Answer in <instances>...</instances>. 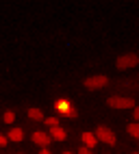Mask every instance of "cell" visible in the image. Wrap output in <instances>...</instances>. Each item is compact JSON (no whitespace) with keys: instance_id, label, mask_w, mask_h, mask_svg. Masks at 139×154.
Instances as JSON below:
<instances>
[{"instance_id":"8","label":"cell","mask_w":139,"mask_h":154,"mask_svg":"<svg viewBox=\"0 0 139 154\" xmlns=\"http://www.w3.org/2000/svg\"><path fill=\"white\" fill-rule=\"evenodd\" d=\"M50 137H52V139H57V141H65L67 132H65L61 126H57V128H50Z\"/></svg>"},{"instance_id":"6","label":"cell","mask_w":139,"mask_h":154,"mask_svg":"<svg viewBox=\"0 0 139 154\" xmlns=\"http://www.w3.org/2000/svg\"><path fill=\"white\" fill-rule=\"evenodd\" d=\"M50 135H46V132H42V130H35L33 132V143L35 146H42V148H48V143H50Z\"/></svg>"},{"instance_id":"10","label":"cell","mask_w":139,"mask_h":154,"mask_svg":"<svg viewBox=\"0 0 139 154\" xmlns=\"http://www.w3.org/2000/svg\"><path fill=\"white\" fill-rule=\"evenodd\" d=\"M28 117H31V119H35V122H42V119H46V117H44V113L39 111V109H28Z\"/></svg>"},{"instance_id":"11","label":"cell","mask_w":139,"mask_h":154,"mask_svg":"<svg viewBox=\"0 0 139 154\" xmlns=\"http://www.w3.org/2000/svg\"><path fill=\"white\" fill-rule=\"evenodd\" d=\"M128 135L131 137H135V139H139V122H133V124H128Z\"/></svg>"},{"instance_id":"4","label":"cell","mask_w":139,"mask_h":154,"mask_svg":"<svg viewBox=\"0 0 139 154\" xmlns=\"http://www.w3.org/2000/svg\"><path fill=\"white\" fill-rule=\"evenodd\" d=\"M107 83H109V78H107L104 74H100V76H89V78H85V80H83V85H85L89 91L102 89V87H107Z\"/></svg>"},{"instance_id":"17","label":"cell","mask_w":139,"mask_h":154,"mask_svg":"<svg viewBox=\"0 0 139 154\" xmlns=\"http://www.w3.org/2000/svg\"><path fill=\"white\" fill-rule=\"evenodd\" d=\"M39 154H52V152H50V150H46V148H44V150H42V152H39Z\"/></svg>"},{"instance_id":"3","label":"cell","mask_w":139,"mask_h":154,"mask_svg":"<svg viewBox=\"0 0 139 154\" xmlns=\"http://www.w3.org/2000/svg\"><path fill=\"white\" fill-rule=\"evenodd\" d=\"M135 65H139V57L135 52L122 54V57H117V61H115V67L117 69H128V67H135Z\"/></svg>"},{"instance_id":"13","label":"cell","mask_w":139,"mask_h":154,"mask_svg":"<svg viewBox=\"0 0 139 154\" xmlns=\"http://www.w3.org/2000/svg\"><path fill=\"white\" fill-rule=\"evenodd\" d=\"M2 119L7 122V124H13V119H15V113H13V111H7V113H5V117H2Z\"/></svg>"},{"instance_id":"7","label":"cell","mask_w":139,"mask_h":154,"mask_svg":"<svg viewBox=\"0 0 139 154\" xmlns=\"http://www.w3.org/2000/svg\"><path fill=\"white\" fill-rule=\"evenodd\" d=\"M81 139H83V146L89 148V150H94V148H96V143H98V139H96L94 132H83Z\"/></svg>"},{"instance_id":"18","label":"cell","mask_w":139,"mask_h":154,"mask_svg":"<svg viewBox=\"0 0 139 154\" xmlns=\"http://www.w3.org/2000/svg\"><path fill=\"white\" fill-rule=\"evenodd\" d=\"M63 154H72V152H63Z\"/></svg>"},{"instance_id":"1","label":"cell","mask_w":139,"mask_h":154,"mask_svg":"<svg viewBox=\"0 0 139 154\" xmlns=\"http://www.w3.org/2000/svg\"><path fill=\"white\" fill-rule=\"evenodd\" d=\"M94 135H96V139H98V141L107 143V146H115V143H117V137H115V132H113L111 128H107V126H98Z\"/></svg>"},{"instance_id":"9","label":"cell","mask_w":139,"mask_h":154,"mask_svg":"<svg viewBox=\"0 0 139 154\" xmlns=\"http://www.w3.org/2000/svg\"><path fill=\"white\" fill-rule=\"evenodd\" d=\"M24 139V130L22 128H11V132H9V141H22Z\"/></svg>"},{"instance_id":"2","label":"cell","mask_w":139,"mask_h":154,"mask_svg":"<svg viewBox=\"0 0 139 154\" xmlns=\"http://www.w3.org/2000/svg\"><path fill=\"white\" fill-rule=\"evenodd\" d=\"M54 109H57L59 113H63L65 117H70V119H76V117H78V113H76V109L72 106V102L65 100V98H59V100L54 102Z\"/></svg>"},{"instance_id":"19","label":"cell","mask_w":139,"mask_h":154,"mask_svg":"<svg viewBox=\"0 0 139 154\" xmlns=\"http://www.w3.org/2000/svg\"><path fill=\"white\" fill-rule=\"evenodd\" d=\"M135 154H137V152H135Z\"/></svg>"},{"instance_id":"15","label":"cell","mask_w":139,"mask_h":154,"mask_svg":"<svg viewBox=\"0 0 139 154\" xmlns=\"http://www.w3.org/2000/svg\"><path fill=\"white\" fill-rule=\"evenodd\" d=\"M78 154H94V152H91V150H89V148H85V146H83L81 150H78Z\"/></svg>"},{"instance_id":"14","label":"cell","mask_w":139,"mask_h":154,"mask_svg":"<svg viewBox=\"0 0 139 154\" xmlns=\"http://www.w3.org/2000/svg\"><path fill=\"white\" fill-rule=\"evenodd\" d=\"M7 143H9V137H5V135H0V148H2V146H7Z\"/></svg>"},{"instance_id":"5","label":"cell","mask_w":139,"mask_h":154,"mask_svg":"<svg viewBox=\"0 0 139 154\" xmlns=\"http://www.w3.org/2000/svg\"><path fill=\"white\" fill-rule=\"evenodd\" d=\"M107 104L111 109H133L135 106V100L133 98H120V96H113L107 100Z\"/></svg>"},{"instance_id":"16","label":"cell","mask_w":139,"mask_h":154,"mask_svg":"<svg viewBox=\"0 0 139 154\" xmlns=\"http://www.w3.org/2000/svg\"><path fill=\"white\" fill-rule=\"evenodd\" d=\"M133 117H135V119L139 122V106H135V115H133Z\"/></svg>"},{"instance_id":"12","label":"cell","mask_w":139,"mask_h":154,"mask_svg":"<svg viewBox=\"0 0 139 154\" xmlns=\"http://www.w3.org/2000/svg\"><path fill=\"white\" fill-rule=\"evenodd\" d=\"M44 122H46L50 128H57V126H59V117H46Z\"/></svg>"}]
</instances>
